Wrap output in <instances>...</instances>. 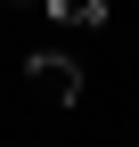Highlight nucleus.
Returning a JSON list of instances; mask_svg holds the SVG:
<instances>
[{
  "instance_id": "f257e3e1",
  "label": "nucleus",
  "mask_w": 139,
  "mask_h": 147,
  "mask_svg": "<svg viewBox=\"0 0 139 147\" xmlns=\"http://www.w3.org/2000/svg\"><path fill=\"white\" fill-rule=\"evenodd\" d=\"M25 82H33V98H49V106H74L82 98V65L57 57V49H33L25 57Z\"/></svg>"
},
{
  "instance_id": "f03ea898",
  "label": "nucleus",
  "mask_w": 139,
  "mask_h": 147,
  "mask_svg": "<svg viewBox=\"0 0 139 147\" xmlns=\"http://www.w3.org/2000/svg\"><path fill=\"white\" fill-rule=\"evenodd\" d=\"M49 16H57V25H98V16H107V0H41Z\"/></svg>"
}]
</instances>
